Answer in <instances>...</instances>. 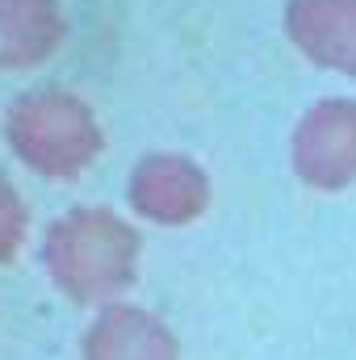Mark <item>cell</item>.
I'll list each match as a JSON object with an SVG mask.
<instances>
[{"label": "cell", "instance_id": "cell-1", "mask_svg": "<svg viewBox=\"0 0 356 360\" xmlns=\"http://www.w3.org/2000/svg\"><path fill=\"white\" fill-rule=\"evenodd\" d=\"M139 248V231L122 214L105 205H80L46 226L42 264L55 289L68 293L72 302L109 306L117 293L134 285Z\"/></svg>", "mask_w": 356, "mask_h": 360}, {"label": "cell", "instance_id": "cell-3", "mask_svg": "<svg viewBox=\"0 0 356 360\" xmlns=\"http://www.w3.org/2000/svg\"><path fill=\"white\" fill-rule=\"evenodd\" d=\"M289 160L302 184L319 193H340L356 180V101H314L289 139Z\"/></svg>", "mask_w": 356, "mask_h": 360}, {"label": "cell", "instance_id": "cell-2", "mask_svg": "<svg viewBox=\"0 0 356 360\" xmlns=\"http://www.w3.org/2000/svg\"><path fill=\"white\" fill-rule=\"evenodd\" d=\"M4 139L25 168L51 180H72L89 168L105 147L101 122L92 109L68 89L21 92L4 113Z\"/></svg>", "mask_w": 356, "mask_h": 360}, {"label": "cell", "instance_id": "cell-4", "mask_svg": "<svg viewBox=\"0 0 356 360\" xmlns=\"http://www.w3.org/2000/svg\"><path fill=\"white\" fill-rule=\"evenodd\" d=\"M126 197L134 214L155 226H189L210 205V176L189 155L151 151L130 168Z\"/></svg>", "mask_w": 356, "mask_h": 360}, {"label": "cell", "instance_id": "cell-8", "mask_svg": "<svg viewBox=\"0 0 356 360\" xmlns=\"http://www.w3.org/2000/svg\"><path fill=\"white\" fill-rule=\"evenodd\" d=\"M25 226H30V214H25L21 193L13 188V180L0 176V264H8V260L21 252Z\"/></svg>", "mask_w": 356, "mask_h": 360}, {"label": "cell", "instance_id": "cell-6", "mask_svg": "<svg viewBox=\"0 0 356 360\" xmlns=\"http://www.w3.org/2000/svg\"><path fill=\"white\" fill-rule=\"evenodd\" d=\"M285 34L319 68L356 76V0H289Z\"/></svg>", "mask_w": 356, "mask_h": 360}, {"label": "cell", "instance_id": "cell-5", "mask_svg": "<svg viewBox=\"0 0 356 360\" xmlns=\"http://www.w3.org/2000/svg\"><path fill=\"white\" fill-rule=\"evenodd\" d=\"M80 352L84 360H180V344L151 310L109 302L89 323Z\"/></svg>", "mask_w": 356, "mask_h": 360}, {"label": "cell", "instance_id": "cell-7", "mask_svg": "<svg viewBox=\"0 0 356 360\" xmlns=\"http://www.w3.org/2000/svg\"><path fill=\"white\" fill-rule=\"evenodd\" d=\"M68 38L59 0H0V68H34Z\"/></svg>", "mask_w": 356, "mask_h": 360}]
</instances>
